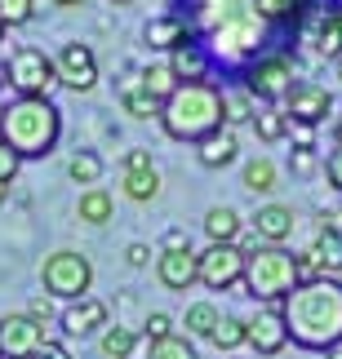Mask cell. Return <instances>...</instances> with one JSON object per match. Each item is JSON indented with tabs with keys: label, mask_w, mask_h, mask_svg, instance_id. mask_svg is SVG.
<instances>
[{
	"label": "cell",
	"mask_w": 342,
	"mask_h": 359,
	"mask_svg": "<svg viewBox=\"0 0 342 359\" xmlns=\"http://www.w3.org/2000/svg\"><path fill=\"white\" fill-rule=\"evenodd\" d=\"M125 257H129V266H147V262H152V248H147V244H129Z\"/></svg>",
	"instance_id": "ee69618b"
},
{
	"label": "cell",
	"mask_w": 342,
	"mask_h": 359,
	"mask_svg": "<svg viewBox=\"0 0 342 359\" xmlns=\"http://www.w3.org/2000/svg\"><path fill=\"white\" fill-rule=\"evenodd\" d=\"M254 129L263 142H280L284 133H289V116L276 111V107H263V111H254Z\"/></svg>",
	"instance_id": "f1b7e54d"
},
{
	"label": "cell",
	"mask_w": 342,
	"mask_h": 359,
	"mask_svg": "<svg viewBox=\"0 0 342 359\" xmlns=\"http://www.w3.org/2000/svg\"><path fill=\"white\" fill-rule=\"evenodd\" d=\"M196 266H200V284L209 293H227L231 284L244 280V253L236 244H209L204 253H196Z\"/></svg>",
	"instance_id": "ba28073f"
},
{
	"label": "cell",
	"mask_w": 342,
	"mask_h": 359,
	"mask_svg": "<svg viewBox=\"0 0 342 359\" xmlns=\"http://www.w3.org/2000/svg\"><path fill=\"white\" fill-rule=\"evenodd\" d=\"M284 116L289 124H307V129H316L334 116V93L316 85V80H303V85L289 89V98H284Z\"/></svg>",
	"instance_id": "9c48e42d"
},
{
	"label": "cell",
	"mask_w": 342,
	"mask_h": 359,
	"mask_svg": "<svg viewBox=\"0 0 342 359\" xmlns=\"http://www.w3.org/2000/svg\"><path fill=\"white\" fill-rule=\"evenodd\" d=\"M244 341H249L258 355H280L284 346H289V333H284L280 306H258L249 320H244Z\"/></svg>",
	"instance_id": "7c38bea8"
},
{
	"label": "cell",
	"mask_w": 342,
	"mask_h": 359,
	"mask_svg": "<svg viewBox=\"0 0 342 359\" xmlns=\"http://www.w3.org/2000/svg\"><path fill=\"white\" fill-rule=\"evenodd\" d=\"M133 169H152V156H147L143 147H133V151H125V173H133Z\"/></svg>",
	"instance_id": "60d3db41"
},
{
	"label": "cell",
	"mask_w": 342,
	"mask_h": 359,
	"mask_svg": "<svg viewBox=\"0 0 342 359\" xmlns=\"http://www.w3.org/2000/svg\"><path fill=\"white\" fill-rule=\"evenodd\" d=\"M240 120H254V98H249V93H244V98H240V93H236V98L227 93V129L240 124Z\"/></svg>",
	"instance_id": "d590c367"
},
{
	"label": "cell",
	"mask_w": 342,
	"mask_h": 359,
	"mask_svg": "<svg viewBox=\"0 0 342 359\" xmlns=\"http://www.w3.org/2000/svg\"><path fill=\"white\" fill-rule=\"evenodd\" d=\"M107 5H129V0H107Z\"/></svg>",
	"instance_id": "f907efd6"
},
{
	"label": "cell",
	"mask_w": 342,
	"mask_h": 359,
	"mask_svg": "<svg viewBox=\"0 0 342 359\" xmlns=\"http://www.w3.org/2000/svg\"><path fill=\"white\" fill-rule=\"evenodd\" d=\"M9 200V182H0V204H5Z\"/></svg>",
	"instance_id": "c3c4849f"
},
{
	"label": "cell",
	"mask_w": 342,
	"mask_h": 359,
	"mask_svg": "<svg viewBox=\"0 0 342 359\" xmlns=\"http://www.w3.org/2000/svg\"><path fill=\"white\" fill-rule=\"evenodd\" d=\"M156 275H160V284H165V288H173V293H187V288L200 280L196 253H191V248H165V253L156 257Z\"/></svg>",
	"instance_id": "4fadbf2b"
},
{
	"label": "cell",
	"mask_w": 342,
	"mask_h": 359,
	"mask_svg": "<svg viewBox=\"0 0 342 359\" xmlns=\"http://www.w3.org/2000/svg\"><path fill=\"white\" fill-rule=\"evenodd\" d=\"M294 209L289 204H263V209L254 213V236H258V244H276V248H284V240L294 236Z\"/></svg>",
	"instance_id": "5bb4252c"
},
{
	"label": "cell",
	"mask_w": 342,
	"mask_h": 359,
	"mask_svg": "<svg viewBox=\"0 0 342 359\" xmlns=\"http://www.w3.org/2000/svg\"><path fill=\"white\" fill-rule=\"evenodd\" d=\"M53 5H85V0H53Z\"/></svg>",
	"instance_id": "681fc988"
},
{
	"label": "cell",
	"mask_w": 342,
	"mask_h": 359,
	"mask_svg": "<svg viewBox=\"0 0 342 359\" xmlns=\"http://www.w3.org/2000/svg\"><path fill=\"white\" fill-rule=\"evenodd\" d=\"M18 156H13V151L5 147V142H0V182H13V173H18Z\"/></svg>",
	"instance_id": "f35d334b"
},
{
	"label": "cell",
	"mask_w": 342,
	"mask_h": 359,
	"mask_svg": "<svg viewBox=\"0 0 342 359\" xmlns=\"http://www.w3.org/2000/svg\"><path fill=\"white\" fill-rule=\"evenodd\" d=\"M204 236H209V244H236L240 240V213L231 204H213L204 213Z\"/></svg>",
	"instance_id": "d6986e66"
},
{
	"label": "cell",
	"mask_w": 342,
	"mask_h": 359,
	"mask_svg": "<svg viewBox=\"0 0 342 359\" xmlns=\"http://www.w3.org/2000/svg\"><path fill=\"white\" fill-rule=\"evenodd\" d=\"M27 315H32L36 324H49V320H53V302H49V293H45V297H32V306H27Z\"/></svg>",
	"instance_id": "74e56055"
},
{
	"label": "cell",
	"mask_w": 342,
	"mask_h": 359,
	"mask_svg": "<svg viewBox=\"0 0 342 359\" xmlns=\"http://www.w3.org/2000/svg\"><path fill=\"white\" fill-rule=\"evenodd\" d=\"M120 107H125L133 120H160V102L143 89V80H125V89H120Z\"/></svg>",
	"instance_id": "7402d4cb"
},
{
	"label": "cell",
	"mask_w": 342,
	"mask_h": 359,
	"mask_svg": "<svg viewBox=\"0 0 342 359\" xmlns=\"http://www.w3.org/2000/svg\"><path fill=\"white\" fill-rule=\"evenodd\" d=\"M0 116H5V102H0Z\"/></svg>",
	"instance_id": "db71d44e"
},
{
	"label": "cell",
	"mask_w": 342,
	"mask_h": 359,
	"mask_svg": "<svg viewBox=\"0 0 342 359\" xmlns=\"http://www.w3.org/2000/svg\"><path fill=\"white\" fill-rule=\"evenodd\" d=\"M112 213H116V200L107 196L103 187H89L85 196H80V222L103 226V222H112Z\"/></svg>",
	"instance_id": "603a6c76"
},
{
	"label": "cell",
	"mask_w": 342,
	"mask_h": 359,
	"mask_svg": "<svg viewBox=\"0 0 342 359\" xmlns=\"http://www.w3.org/2000/svg\"><path fill=\"white\" fill-rule=\"evenodd\" d=\"M169 72L178 76V85H204L209 80V58L200 53V45H183L169 53Z\"/></svg>",
	"instance_id": "ac0fdd59"
},
{
	"label": "cell",
	"mask_w": 342,
	"mask_h": 359,
	"mask_svg": "<svg viewBox=\"0 0 342 359\" xmlns=\"http://www.w3.org/2000/svg\"><path fill=\"white\" fill-rule=\"evenodd\" d=\"M231 49V53H244V49H254L258 45V18H240V22H231L218 32V49Z\"/></svg>",
	"instance_id": "cb8c5ba5"
},
{
	"label": "cell",
	"mask_w": 342,
	"mask_h": 359,
	"mask_svg": "<svg viewBox=\"0 0 342 359\" xmlns=\"http://www.w3.org/2000/svg\"><path fill=\"white\" fill-rule=\"evenodd\" d=\"M125 196L138 200V204H147V200L160 196V173H156V164H152V169H133V173H125Z\"/></svg>",
	"instance_id": "4316f807"
},
{
	"label": "cell",
	"mask_w": 342,
	"mask_h": 359,
	"mask_svg": "<svg viewBox=\"0 0 342 359\" xmlns=\"http://www.w3.org/2000/svg\"><path fill=\"white\" fill-rule=\"evenodd\" d=\"M5 80L18 98H49L58 89V72H53V58H45V49H13L5 62Z\"/></svg>",
	"instance_id": "8992f818"
},
{
	"label": "cell",
	"mask_w": 342,
	"mask_h": 359,
	"mask_svg": "<svg viewBox=\"0 0 342 359\" xmlns=\"http://www.w3.org/2000/svg\"><path fill=\"white\" fill-rule=\"evenodd\" d=\"M276 164H271L267 156H258V160H249L244 164V187L254 191V196H271V191H276Z\"/></svg>",
	"instance_id": "484cf974"
},
{
	"label": "cell",
	"mask_w": 342,
	"mask_h": 359,
	"mask_svg": "<svg viewBox=\"0 0 342 359\" xmlns=\"http://www.w3.org/2000/svg\"><path fill=\"white\" fill-rule=\"evenodd\" d=\"M196 147H200V164H204V169H227V164L240 156V142H236V133H231L227 124L213 129L209 137H200Z\"/></svg>",
	"instance_id": "2e32d148"
},
{
	"label": "cell",
	"mask_w": 342,
	"mask_h": 359,
	"mask_svg": "<svg viewBox=\"0 0 342 359\" xmlns=\"http://www.w3.org/2000/svg\"><path fill=\"white\" fill-rule=\"evenodd\" d=\"M160 124L173 142H200L213 129L227 124V93L218 85H178L165 102H160Z\"/></svg>",
	"instance_id": "7a4b0ae2"
},
{
	"label": "cell",
	"mask_w": 342,
	"mask_h": 359,
	"mask_svg": "<svg viewBox=\"0 0 342 359\" xmlns=\"http://www.w3.org/2000/svg\"><path fill=\"white\" fill-rule=\"evenodd\" d=\"M294 9H298V0H254L258 18H289Z\"/></svg>",
	"instance_id": "e575fe53"
},
{
	"label": "cell",
	"mask_w": 342,
	"mask_h": 359,
	"mask_svg": "<svg viewBox=\"0 0 342 359\" xmlns=\"http://www.w3.org/2000/svg\"><path fill=\"white\" fill-rule=\"evenodd\" d=\"M147 45H156V49H183L191 45V27L187 18H178V13H165V18H152L147 22Z\"/></svg>",
	"instance_id": "e0dca14e"
},
{
	"label": "cell",
	"mask_w": 342,
	"mask_h": 359,
	"mask_svg": "<svg viewBox=\"0 0 342 359\" xmlns=\"http://www.w3.org/2000/svg\"><path fill=\"white\" fill-rule=\"evenodd\" d=\"M32 13H36V0H0V22L5 27L32 22Z\"/></svg>",
	"instance_id": "d6a6232c"
},
{
	"label": "cell",
	"mask_w": 342,
	"mask_h": 359,
	"mask_svg": "<svg viewBox=\"0 0 342 359\" xmlns=\"http://www.w3.org/2000/svg\"><path fill=\"white\" fill-rule=\"evenodd\" d=\"M63 133V116L49 98H18L0 116V142H5L18 160L49 156Z\"/></svg>",
	"instance_id": "3957f363"
},
{
	"label": "cell",
	"mask_w": 342,
	"mask_h": 359,
	"mask_svg": "<svg viewBox=\"0 0 342 359\" xmlns=\"http://www.w3.org/2000/svg\"><path fill=\"white\" fill-rule=\"evenodd\" d=\"M53 72H58V85L76 89V93H85V89L98 85V58H93L89 45H76V40L58 49V58H53Z\"/></svg>",
	"instance_id": "8fae6325"
},
{
	"label": "cell",
	"mask_w": 342,
	"mask_h": 359,
	"mask_svg": "<svg viewBox=\"0 0 342 359\" xmlns=\"http://www.w3.org/2000/svg\"><path fill=\"white\" fill-rule=\"evenodd\" d=\"M311 169H316V156H311V151H294V173L307 177Z\"/></svg>",
	"instance_id": "7bdbcfd3"
},
{
	"label": "cell",
	"mask_w": 342,
	"mask_h": 359,
	"mask_svg": "<svg viewBox=\"0 0 342 359\" xmlns=\"http://www.w3.org/2000/svg\"><path fill=\"white\" fill-rule=\"evenodd\" d=\"M334 142H338V147H342V116H338V120H334Z\"/></svg>",
	"instance_id": "bcb514c9"
},
{
	"label": "cell",
	"mask_w": 342,
	"mask_h": 359,
	"mask_svg": "<svg viewBox=\"0 0 342 359\" xmlns=\"http://www.w3.org/2000/svg\"><path fill=\"white\" fill-rule=\"evenodd\" d=\"M45 324H36L32 315H5L0 320V359H36V351L45 346Z\"/></svg>",
	"instance_id": "30bf717a"
},
{
	"label": "cell",
	"mask_w": 342,
	"mask_h": 359,
	"mask_svg": "<svg viewBox=\"0 0 342 359\" xmlns=\"http://www.w3.org/2000/svg\"><path fill=\"white\" fill-rule=\"evenodd\" d=\"M165 248H191V240L183 236V231H169V236H165Z\"/></svg>",
	"instance_id": "f6af8a7d"
},
{
	"label": "cell",
	"mask_w": 342,
	"mask_h": 359,
	"mask_svg": "<svg viewBox=\"0 0 342 359\" xmlns=\"http://www.w3.org/2000/svg\"><path fill=\"white\" fill-rule=\"evenodd\" d=\"M338 80H342V58H338Z\"/></svg>",
	"instance_id": "f5cc1de1"
},
{
	"label": "cell",
	"mask_w": 342,
	"mask_h": 359,
	"mask_svg": "<svg viewBox=\"0 0 342 359\" xmlns=\"http://www.w3.org/2000/svg\"><path fill=\"white\" fill-rule=\"evenodd\" d=\"M249 293L263 302V306H276L294 293L298 284V262L289 248H276V244H258L249 257H244V280H240Z\"/></svg>",
	"instance_id": "277c9868"
},
{
	"label": "cell",
	"mask_w": 342,
	"mask_h": 359,
	"mask_svg": "<svg viewBox=\"0 0 342 359\" xmlns=\"http://www.w3.org/2000/svg\"><path fill=\"white\" fill-rule=\"evenodd\" d=\"M324 355H329V359H342V341H338V346H329Z\"/></svg>",
	"instance_id": "7dc6e473"
},
{
	"label": "cell",
	"mask_w": 342,
	"mask_h": 359,
	"mask_svg": "<svg viewBox=\"0 0 342 359\" xmlns=\"http://www.w3.org/2000/svg\"><path fill=\"white\" fill-rule=\"evenodd\" d=\"M289 137L298 151H316V129H307V124H289Z\"/></svg>",
	"instance_id": "8d00e7d4"
},
{
	"label": "cell",
	"mask_w": 342,
	"mask_h": 359,
	"mask_svg": "<svg viewBox=\"0 0 342 359\" xmlns=\"http://www.w3.org/2000/svg\"><path fill=\"white\" fill-rule=\"evenodd\" d=\"M294 89V58L284 53H271V58H258L249 72H244V93L258 102H284Z\"/></svg>",
	"instance_id": "52a82bcc"
},
{
	"label": "cell",
	"mask_w": 342,
	"mask_h": 359,
	"mask_svg": "<svg viewBox=\"0 0 342 359\" xmlns=\"http://www.w3.org/2000/svg\"><path fill=\"white\" fill-rule=\"evenodd\" d=\"M67 173H72V182H80V187H93L103 177V160L93 156V151H80V156L67 160Z\"/></svg>",
	"instance_id": "4dcf8cb0"
},
{
	"label": "cell",
	"mask_w": 342,
	"mask_h": 359,
	"mask_svg": "<svg viewBox=\"0 0 342 359\" xmlns=\"http://www.w3.org/2000/svg\"><path fill=\"white\" fill-rule=\"evenodd\" d=\"M324 173H329V187H334V191H342V147L334 151L329 160H324Z\"/></svg>",
	"instance_id": "ab89813d"
},
{
	"label": "cell",
	"mask_w": 342,
	"mask_h": 359,
	"mask_svg": "<svg viewBox=\"0 0 342 359\" xmlns=\"http://www.w3.org/2000/svg\"><path fill=\"white\" fill-rule=\"evenodd\" d=\"M209 341H213L218 351H236V346H244V320H236V315H218Z\"/></svg>",
	"instance_id": "83f0119b"
},
{
	"label": "cell",
	"mask_w": 342,
	"mask_h": 359,
	"mask_svg": "<svg viewBox=\"0 0 342 359\" xmlns=\"http://www.w3.org/2000/svg\"><path fill=\"white\" fill-rule=\"evenodd\" d=\"M138 80H143V89H147V93H152V98H156V102H165V98H169V93L178 89V76L169 72V62H147Z\"/></svg>",
	"instance_id": "d4e9b609"
},
{
	"label": "cell",
	"mask_w": 342,
	"mask_h": 359,
	"mask_svg": "<svg viewBox=\"0 0 342 359\" xmlns=\"http://www.w3.org/2000/svg\"><path fill=\"white\" fill-rule=\"evenodd\" d=\"M316 53L320 58H342V9H324L316 18Z\"/></svg>",
	"instance_id": "ffe728a7"
},
{
	"label": "cell",
	"mask_w": 342,
	"mask_h": 359,
	"mask_svg": "<svg viewBox=\"0 0 342 359\" xmlns=\"http://www.w3.org/2000/svg\"><path fill=\"white\" fill-rule=\"evenodd\" d=\"M36 359H72V351H67L63 341H45V346L36 351Z\"/></svg>",
	"instance_id": "b9f144b4"
},
{
	"label": "cell",
	"mask_w": 342,
	"mask_h": 359,
	"mask_svg": "<svg viewBox=\"0 0 342 359\" xmlns=\"http://www.w3.org/2000/svg\"><path fill=\"white\" fill-rule=\"evenodd\" d=\"M40 280H45V293H49V297L80 302V297H89L93 266H89L85 253H76V248H58V253L45 257V266H40Z\"/></svg>",
	"instance_id": "5b68a950"
},
{
	"label": "cell",
	"mask_w": 342,
	"mask_h": 359,
	"mask_svg": "<svg viewBox=\"0 0 342 359\" xmlns=\"http://www.w3.org/2000/svg\"><path fill=\"white\" fill-rule=\"evenodd\" d=\"M5 32H9V27H5V22H0V40H5Z\"/></svg>",
	"instance_id": "816d5d0a"
},
{
	"label": "cell",
	"mask_w": 342,
	"mask_h": 359,
	"mask_svg": "<svg viewBox=\"0 0 342 359\" xmlns=\"http://www.w3.org/2000/svg\"><path fill=\"white\" fill-rule=\"evenodd\" d=\"M103 324H107V302H98V297H80L63 311V333L67 337H85Z\"/></svg>",
	"instance_id": "9a60e30c"
},
{
	"label": "cell",
	"mask_w": 342,
	"mask_h": 359,
	"mask_svg": "<svg viewBox=\"0 0 342 359\" xmlns=\"http://www.w3.org/2000/svg\"><path fill=\"white\" fill-rule=\"evenodd\" d=\"M147 359H200L196 355V346H191V341L187 337H165V341H152V355H147Z\"/></svg>",
	"instance_id": "1f68e13d"
},
{
	"label": "cell",
	"mask_w": 342,
	"mask_h": 359,
	"mask_svg": "<svg viewBox=\"0 0 342 359\" xmlns=\"http://www.w3.org/2000/svg\"><path fill=\"white\" fill-rule=\"evenodd\" d=\"M143 337H147V341H165V337H173V320H169L165 311L147 315V324H143Z\"/></svg>",
	"instance_id": "836d02e7"
},
{
	"label": "cell",
	"mask_w": 342,
	"mask_h": 359,
	"mask_svg": "<svg viewBox=\"0 0 342 359\" xmlns=\"http://www.w3.org/2000/svg\"><path fill=\"white\" fill-rule=\"evenodd\" d=\"M307 253L320 266V275H338L342 271V236H338V231H324L320 226V236H316V244H311Z\"/></svg>",
	"instance_id": "44dd1931"
},
{
	"label": "cell",
	"mask_w": 342,
	"mask_h": 359,
	"mask_svg": "<svg viewBox=\"0 0 342 359\" xmlns=\"http://www.w3.org/2000/svg\"><path fill=\"white\" fill-rule=\"evenodd\" d=\"M280 320L294 346L303 351H329L342 341V284L334 275L294 284V293L280 302Z\"/></svg>",
	"instance_id": "6da1fadb"
},
{
	"label": "cell",
	"mask_w": 342,
	"mask_h": 359,
	"mask_svg": "<svg viewBox=\"0 0 342 359\" xmlns=\"http://www.w3.org/2000/svg\"><path fill=\"white\" fill-rule=\"evenodd\" d=\"M213 324H218V306H213V302H196V306H187V315H183V328L191 337H209Z\"/></svg>",
	"instance_id": "f546056e"
}]
</instances>
